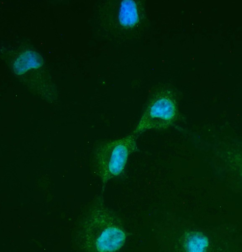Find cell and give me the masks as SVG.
Listing matches in <instances>:
<instances>
[{"instance_id":"1","label":"cell","mask_w":242,"mask_h":252,"mask_svg":"<svg viewBox=\"0 0 242 252\" xmlns=\"http://www.w3.org/2000/svg\"><path fill=\"white\" fill-rule=\"evenodd\" d=\"M137 136H126L100 142L95 148L93 164L96 175L105 185L124 171L130 156L138 148Z\"/></svg>"},{"instance_id":"2","label":"cell","mask_w":242,"mask_h":252,"mask_svg":"<svg viewBox=\"0 0 242 252\" xmlns=\"http://www.w3.org/2000/svg\"><path fill=\"white\" fill-rule=\"evenodd\" d=\"M183 247L185 252H242V236L234 228L212 226L187 232Z\"/></svg>"},{"instance_id":"3","label":"cell","mask_w":242,"mask_h":252,"mask_svg":"<svg viewBox=\"0 0 242 252\" xmlns=\"http://www.w3.org/2000/svg\"><path fill=\"white\" fill-rule=\"evenodd\" d=\"M178 117L175 100L169 96L157 97L151 101L131 132L138 137L148 130H164L172 126Z\"/></svg>"},{"instance_id":"4","label":"cell","mask_w":242,"mask_h":252,"mask_svg":"<svg viewBox=\"0 0 242 252\" xmlns=\"http://www.w3.org/2000/svg\"><path fill=\"white\" fill-rule=\"evenodd\" d=\"M126 239L125 232L116 226L105 228L98 236L96 247L99 252H114L120 249Z\"/></svg>"},{"instance_id":"5","label":"cell","mask_w":242,"mask_h":252,"mask_svg":"<svg viewBox=\"0 0 242 252\" xmlns=\"http://www.w3.org/2000/svg\"><path fill=\"white\" fill-rule=\"evenodd\" d=\"M41 57L37 54L28 51L21 55L14 63V70L17 74H21L27 70L40 66L42 64Z\"/></svg>"},{"instance_id":"6","label":"cell","mask_w":242,"mask_h":252,"mask_svg":"<svg viewBox=\"0 0 242 252\" xmlns=\"http://www.w3.org/2000/svg\"><path fill=\"white\" fill-rule=\"evenodd\" d=\"M119 19L121 23L125 26H132L138 20L136 5L134 1H123L120 8Z\"/></svg>"}]
</instances>
